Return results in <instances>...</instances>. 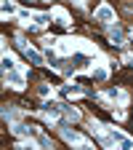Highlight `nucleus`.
<instances>
[{
  "instance_id": "obj_1",
  "label": "nucleus",
  "mask_w": 133,
  "mask_h": 150,
  "mask_svg": "<svg viewBox=\"0 0 133 150\" xmlns=\"http://www.w3.org/2000/svg\"><path fill=\"white\" fill-rule=\"evenodd\" d=\"M16 46H19V48L24 51V56H27V59H29L32 64H40V67L45 64V56H43L40 51H35L32 46H27V40H22V38H19V40H16Z\"/></svg>"
},
{
  "instance_id": "obj_2",
  "label": "nucleus",
  "mask_w": 133,
  "mask_h": 150,
  "mask_svg": "<svg viewBox=\"0 0 133 150\" xmlns=\"http://www.w3.org/2000/svg\"><path fill=\"white\" fill-rule=\"evenodd\" d=\"M6 83L13 86L16 91H22V88H24V75L16 72V67H13V70H6Z\"/></svg>"
},
{
  "instance_id": "obj_3",
  "label": "nucleus",
  "mask_w": 133,
  "mask_h": 150,
  "mask_svg": "<svg viewBox=\"0 0 133 150\" xmlns=\"http://www.w3.org/2000/svg\"><path fill=\"white\" fill-rule=\"evenodd\" d=\"M61 137H64L67 142H72V145H83V147L88 145V142H85V139H83V137L77 134V131H72V129H67V126L61 129Z\"/></svg>"
},
{
  "instance_id": "obj_4",
  "label": "nucleus",
  "mask_w": 133,
  "mask_h": 150,
  "mask_svg": "<svg viewBox=\"0 0 133 150\" xmlns=\"http://www.w3.org/2000/svg\"><path fill=\"white\" fill-rule=\"evenodd\" d=\"M96 19H99V22H104V24H112V22H115V11H112L109 6H101V8L96 11Z\"/></svg>"
},
{
  "instance_id": "obj_5",
  "label": "nucleus",
  "mask_w": 133,
  "mask_h": 150,
  "mask_svg": "<svg viewBox=\"0 0 133 150\" xmlns=\"http://www.w3.org/2000/svg\"><path fill=\"white\" fill-rule=\"evenodd\" d=\"M109 38H112V43L115 46H125V38H123V30L117 24H109Z\"/></svg>"
},
{
  "instance_id": "obj_6",
  "label": "nucleus",
  "mask_w": 133,
  "mask_h": 150,
  "mask_svg": "<svg viewBox=\"0 0 133 150\" xmlns=\"http://www.w3.org/2000/svg\"><path fill=\"white\" fill-rule=\"evenodd\" d=\"M13 131H16V134H22V137H37V129L35 126H27V123H16Z\"/></svg>"
},
{
  "instance_id": "obj_7",
  "label": "nucleus",
  "mask_w": 133,
  "mask_h": 150,
  "mask_svg": "<svg viewBox=\"0 0 133 150\" xmlns=\"http://www.w3.org/2000/svg\"><path fill=\"white\" fill-rule=\"evenodd\" d=\"M32 19H35V27H45L51 22V13H35Z\"/></svg>"
},
{
  "instance_id": "obj_8",
  "label": "nucleus",
  "mask_w": 133,
  "mask_h": 150,
  "mask_svg": "<svg viewBox=\"0 0 133 150\" xmlns=\"http://www.w3.org/2000/svg\"><path fill=\"white\" fill-rule=\"evenodd\" d=\"M13 67H16V62H13L11 56L6 54V56H3V70H13Z\"/></svg>"
},
{
  "instance_id": "obj_9",
  "label": "nucleus",
  "mask_w": 133,
  "mask_h": 150,
  "mask_svg": "<svg viewBox=\"0 0 133 150\" xmlns=\"http://www.w3.org/2000/svg\"><path fill=\"white\" fill-rule=\"evenodd\" d=\"M37 145H40V147H53V142L48 137H40V134H37Z\"/></svg>"
},
{
  "instance_id": "obj_10",
  "label": "nucleus",
  "mask_w": 133,
  "mask_h": 150,
  "mask_svg": "<svg viewBox=\"0 0 133 150\" xmlns=\"http://www.w3.org/2000/svg\"><path fill=\"white\" fill-rule=\"evenodd\" d=\"M24 3H40V0H24Z\"/></svg>"
},
{
  "instance_id": "obj_11",
  "label": "nucleus",
  "mask_w": 133,
  "mask_h": 150,
  "mask_svg": "<svg viewBox=\"0 0 133 150\" xmlns=\"http://www.w3.org/2000/svg\"><path fill=\"white\" fill-rule=\"evenodd\" d=\"M130 35H133V30H130Z\"/></svg>"
}]
</instances>
